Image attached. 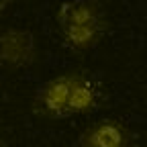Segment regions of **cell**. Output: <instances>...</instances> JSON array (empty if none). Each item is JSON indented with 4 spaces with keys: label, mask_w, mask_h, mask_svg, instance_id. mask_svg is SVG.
<instances>
[{
    "label": "cell",
    "mask_w": 147,
    "mask_h": 147,
    "mask_svg": "<svg viewBox=\"0 0 147 147\" xmlns=\"http://www.w3.org/2000/svg\"><path fill=\"white\" fill-rule=\"evenodd\" d=\"M55 21L63 43L74 51L94 49L108 33V16L100 0H65Z\"/></svg>",
    "instance_id": "1"
},
{
    "label": "cell",
    "mask_w": 147,
    "mask_h": 147,
    "mask_svg": "<svg viewBox=\"0 0 147 147\" xmlns=\"http://www.w3.org/2000/svg\"><path fill=\"white\" fill-rule=\"evenodd\" d=\"M0 147H6V145H4V141H2V137H0Z\"/></svg>",
    "instance_id": "7"
},
{
    "label": "cell",
    "mask_w": 147,
    "mask_h": 147,
    "mask_svg": "<svg viewBox=\"0 0 147 147\" xmlns=\"http://www.w3.org/2000/svg\"><path fill=\"white\" fill-rule=\"evenodd\" d=\"M12 2V0H0V14H2L6 8H8V4Z\"/></svg>",
    "instance_id": "6"
},
{
    "label": "cell",
    "mask_w": 147,
    "mask_h": 147,
    "mask_svg": "<svg viewBox=\"0 0 147 147\" xmlns=\"http://www.w3.org/2000/svg\"><path fill=\"white\" fill-rule=\"evenodd\" d=\"M80 78V71H65L43 82L33 98L35 115L43 119H65L69 117V98Z\"/></svg>",
    "instance_id": "2"
},
{
    "label": "cell",
    "mask_w": 147,
    "mask_h": 147,
    "mask_svg": "<svg viewBox=\"0 0 147 147\" xmlns=\"http://www.w3.org/2000/svg\"><path fill=\"white\" fill-rule=\"evenodd\" d=\"M100 104V86L90 76L80 71V78L69 98V117L74 115H90Z\"/></svg>",
    "instance_id": "5"
},
{
    "label": "cell",
    "mask_w": 147,
    "mask_h": 147,
    "mask_svg": "<svg viewBox=\"0 0 147 147\" xmlns=\"http://www.w3.org/2000/svg\"><path fill=\"white\" fill-rule=\"evenodd\" d=\"M78 147H135V133L123 121L100 119L82 131Z\"/></svg>",
    "instance_id": "3"
},
{
    "label": "cell",
    "mask_w": 147,
    "mask_h": 147,
    "mask_svg": "<svg viewBox=\"0 0 147 147\" xmlns=\"http://www.w3.org/2000/svg\"><path fill=\"white\" fill-rule=\"evenodd\" d=\"M37 57V43L27 29H6L0 33V65L18 69L27 67Z\"/></svg>",
    "instance_id": "4"
}]
</instances>
